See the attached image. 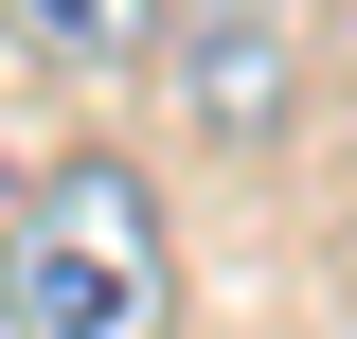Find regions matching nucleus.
<instances>
[{
    "label": "nucleus",
    "mask_w": 357,
    "mask_h": 339,
    "mask_svg": "<svg viewBox=\"0 0 357 339\" xmlns=\"http://www.w3.org/2000/svg\"><path fill=\"white\" fill-rule=\"evenodd\" d=\"M18 36H36L54 72H143V54H161V0H18Z\"/></svg>",
    "instance_id": "3"
},
{
    "label": "nucleus",
    "mask_w": 357,
    "mask_h": 339,
    "mask_svg": "<svg viewBox=\"0 0 357 339\" xmlns=\"http://www.w3.org/2000/svg\"><path fill=\"white\" fill-rule=\"evenodd\" d=\"M161 72H178V126L268 161L304 126V18L286 0H161Z\"/></svg>",
    "instance_id": "2"
},
{
    "label": "nucleus",
    "mask_w": 357,
    "mask_h": 339,
    "mask_svg": "<svg viewBox=\"0 0 357 339\" xmlns=\"http://www.w3.org/2000/svg\"><path fill=\"white\" fill-rule=\"evenodd\" d=\"M0 339H178V214L126 143H54L0 197Z\"/></svg>",
    "instance_id": "1"
}]
</instances>
